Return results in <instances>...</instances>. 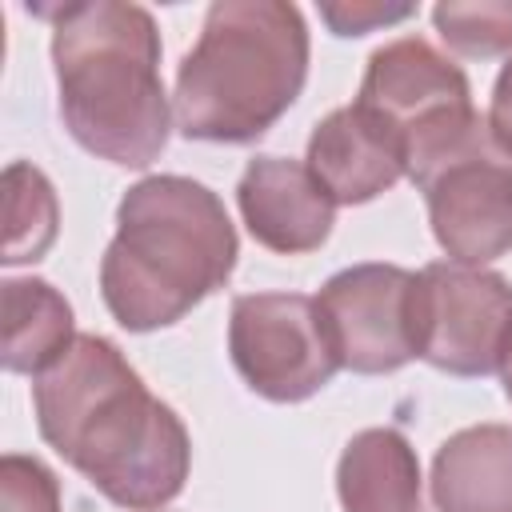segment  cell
Wrapping results in <instances>:
<instances>
[{
    "mask_svg": "<svg viewBox=\"0 0 512 512\" xmlns=\"http://www.w3.org/2000/svg\"><path fill=\"white\" fill-rule=\"evenodd\" d=\"M32 404L40 436L112 504L152 512L180 496L192 464L188 428L112 340L80 332L36 376Z\"/></svg>",
    "mask_w": 512,
    "mask_h": 512,
    "instance_id": "cell-1",
    "label": "cell"
},
{
    "mask_svg": "<svg viewBox=\"0 0 512 512\" xmlns=\"http://www.w3.org/2000/svg\"><path fill=\"white\" fill-rule=\"evenodd\" d=\"M44 16L52 20L60 120L72 140L120 168L152 164L172 128L152 12L120 0H76L44 8Z\"/></svg>",
    "mask_w": 512,
    "mask_h": 512,
    "instance_id": "cell-2",
    "label": "cell"
},
{
    "mask_svg": "<svg viewBox=\"0 0 512 512\" xmlns=\"http://www.w3.org/2000/svg\"><path fill=\"white\" fill-rule=\"evenodd\" d=\"M224 200L192 176H144L116 204V236L100 260V296L116 324L152 332L184 320L236 268Z\"/></svg>",
    "mask_w": 512,
    "mask_h": 512,
    "instance_id": "cell-3",
    "label": "cell"
},
{
    "mask_svg": "<svg viewBox=\"0 0 512 512\" xmlns=\"http://www.w3.org/2000/svg\"><path fill=\"white\" fill-rule=\"evenodd\" d=\"M308 80V28L284 0H216L176 68L172 120L188 140L264 136Z\"/></svg>",
    "mask_w": 512,
    "mask_h": 512,
    "instance_id": "cell-4",
    "label": "cell"
},
{
    "mask_svg": "<svg viewBox=\"0 0 512 512\" xmlns=\"http://www.w3.org/2000/svg\"><path fill=\"white\" fill-rule=\"evenodd\" d=\"M404 144L412 184L484 128L464 68L424 36H396L368 56L360 96Z\"/></svg>",
    "mask_w": 512,
    "mask_h": 512,
    "instance_id": "cell-5",
    "label": "cell"
},
{
    "mask_svg": "<svg viewBox=\"0 0 512 512\" xmlns=\"http://www.w3.org/2000/svg\"><path fill=\"white\" fill-rule=\"evenodd\" d=\"M512 352V284L500 272L436 260L416 272V356L452 376L500 372Z\"/></svg>",
    "mask_w": 512,
    "mask_h": 512,
    "instance_id": "cell-6",
    "label": "cell"
},
{
    "mask_svg": "<svg viewBox=\"0 0 512 512\" xmlns=\"http://www.w3.org/2000/svg\"><path fill=\"white\" fill-rule=\"evenodd\" d=\"M228 356L240 380L276 404L308 400L340 368L316 296L304 292L236 296L228 316Z\"/></svg>",
    "mask_w": 512,
    "mask_h": 512,
    "instance_id": "cell-7",
    "label": "cell"
},
{
    "mask_svg": "<svg viewBox=\"0 0 512 512\" xmlns=\"http://www.w3.org/2000/svg\"><path fill=\"white\" fill-rule=\"evenodd\" d=\"M416 188L424 192L432 236L448 260L484 268L512 252V156L492 140L488 120L436 160Z\"/></svg>",
    "mask_w": 512,
    "mask_h": 512,
    "instance_id": "cell-8",
    "label": "cell"
},
{
    "mask_svg": "<svg viewBox=\"0 0 512 512\" xmlns=\"http://www.w3.org/2000/svg\"><path fill=\"white\" fill-rule=\"evenodd\" d=\"M340 368L360 376L396 372L416 356V272L400 264H352L316 296Z\"/></svg>",
    "mask_w": 512,
    "mask_h": 512,
    "instance_id": "cell-9",
    "label": "cell"
},
{
    "mask_svg": "<svg viewBox=\"0 0 512 512\" xmlns=\"http://www.w3.org/2000/svg\"><path fill=\"white\" fill-rule=\"evenodd\" d=\"M236 204L252 240L280 256L316 252L328 240L336 216V200L324 192L312 168L288 156L248 160L236 184Z\"/></svg>",
    "mask_w": 512,
    "mask_h": 512,
    "instance_id": "cell-10",
    "label": "cell"
},
{
    "mask_svg": "<svg viewBox=\"0 0 512 512\" xmlns=\"http://www.w3.org/2000/svg\"><path fill=\"white\" fill-rule=\"evenodd\" d=\"M304 164L336 204H368L408 176L400 136L356 100L332 108L312 128Z\"/></svg>",
    "mask_w": 512,
    "mask_h": 512,
    "instance_id": "cell-11",
    "label": "cell"
},
{
    "mask_svg": "<svg viewBox=\"0 0 512 512\" xmlns=\"http://www.w3.org/2000/svg\"><path fill=\"white\" fill-rule=\"evenodd\" d=\"M436 512H512V428L472 424L452 432L432 460Z\"/></svg>",
    "mask_w": 512,
    "mask_h": 512,
    "instance_id": "cell-12",
    "label": "cell"
},
{
    "mask_svg": "<svg viewBox=\"0 0 512 512\" xmlns=\"http://www.w3.org/2000/svg\"><path fill=\"white\" fill-rule=\"evenodd\" d=\"M344 512H424L416 448L396 428L356 432L336 460Z\"/></svg>",
    "mask_w": 512,
    "mask_h": 512,
    "instance_id": "cell-13",
    "label": "cell"
},
{
    "mask_svg": "<svg viewBox=\"0 0 512 512\" xmlns=\"http://www.w3.org/2000/svg\"><path fill=\"white\" fill-rule=\"evenodd\" d=\"M72 304L40 276L4 280V368L40 376L72 348Z\"/></svg>",
    "mask_w": 512,
    "mask_h": 512,
    "instance_id": "cell-14",
    "label": "cell"
},
{
    "mask_svg": "<svg viewBox=\"0 0 512 512\" xmlns=\"http://www.w3.org/2000/svg\"><path fill=\"white\" fill-rule=\"evenodd\" d=\"M56 192L48 176L24 160L4 168V264H32L56 240Z\"/></svg>",
    "mask_w": 512,
    "mask_h": 512,
    "instance_id": "cell-15",
    "label": "cell"
},
{
    "mask_svg": "<svg viewBox=\"0 0 512 512\" xmlns=\"http://www.w3.org/2000/svg\"><path fill=\"white\" fill-rule=\"evenodd\" d=\"M440 40L472 60L512 52V0H444L432 8Z\"/></svg>",
    "mask_w": 512,
    "mask_h": 512,
    "instance_id": "cell-16",
    "label": "cell"
},
{
    "mask_svg": "<svg viewBox=\"0 0 512 512\" xmlns=\"http://www.w3.org/2000/svg\"><path fill=\"white\" fill-rule=\"evenodd\" d=\"M0 512H60V480L36 456L0 460Z\"/></svg>",
    "mask_w": 512,
    "mask_h": 512,
    "instance_id": "cell-17",
    "label": "cell"
},
{
    "mask_svg": "<svg viewBox=\"0 0 512 512\" xmlns=\"http://www.w3.org/2000/svg\"><path fill=\"white\" fill-rule=\"evenodd\" d=\"M412 12H416V4H376V0H324L320 4V20L336 36H364L372 28L408 20Z\"/></svg>",
    "mask_w": 512,
    "mask_h": 512,
    "instance_id": "cell-18",
    "label": "cell"
},
{
    "mask_svg": "<svg viewBox=\"0 0 512 512\" xmlns=\"http://www.w3.org/2000/svg\"><path fill=\"white\" fill-rule=\"evenodd\" d=\"M488 132H492V140L512 156V60L500 68V76H496V84H492Z\"/></svg>",
    "mask_w": 512,
    "mask_h": 512,
    "instance_id": "cell-19",
    "label": "cell"
},
{
    "mask_svg": "<svg viewBox=\"0 0 512 512\" xmlns=\"http://www.w3.org/2000/svg\"><path fill=\"white\" fill-rule=\"evenodd\" d=\"M500 376H504V396L512 400V352H508V360H504V368H500Z\"/></svg>",
    "mask_w": 512,
    "mask_h": 512,
    "instance_id": "cell-20",
    "label": "cell"
}]
</instances>
